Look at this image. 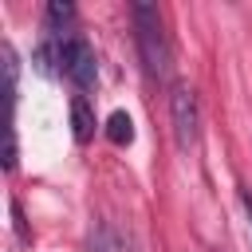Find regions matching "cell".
Segmentation results:
<instances>
[{
	"label": "cell",
	"instance_id": "obj_4",
	"mask_svg": "<svg viewBox=\"0 0 252 252\" xmlns=\"http://www.w3.org/2000/svg\"><path fill=\"white\" fill-rule=\"evenodd\" d=\"M71 130H75V142H79V146H87L91 134H94V114H91V106H87L83 94L71 98Z\"/></svg>",
	"mask_w": 252,
	"mask_h": 252
},
{
	"label": "cell",
	"instance_id": "obj_8",
	"mask_svg": "<svg viewBox=\"0 0 252 252\" xmlns=\"http://www.w3.org/2000/svg\"><path fill=\"white\" fill-rule=\"evenodd\" d=\"M4 165L16 169V134H12V130H8V154H4Z\"/></svg>",
	"mask_w": 252,
	"mask_h": 252
},
{
	"label": "cell",
	"instance_id": "obj_5",
	"mask_svg": "<svg viewBox=\"0 0 252 252\" xmlns=\"http://www.w3.org/2000/svg\"><path fill=\"white\" fill-rule=\"evenodd\" d=\"M106 138H110L114 146H130V142H134V122H130L126 110H114V114L106 118Z\"/></svg>",
	"mask_w": 252,
	"mask_h": 252
},
{
	"label": "cell",
	"instance_id": "obj_1",
	"mask_svg": "<svg viewBox=\"0 0 252 252\" xmlns=\"http://www.w3.org/2000/svg\"><path fill=\"white\" fill-rule=\"evenodd\" d=\"M134 32H138V51H142L146 71L154 79H165L169 75V43H165L161 16L154 4H134Z\"/></svg>",
	"mask_w": 252,
	"mask_h": 252
},
{
	"label": "cell",
	"instance_id": "obj_7",
	"mask_svg": "<svg viewBox=\"0 0 252 252\" xmlns=\"http://www.w3.org/2000/svg\"><path fill=\"white\" fill-rule=\"evenodd\" d=\"M71 20H75V8H71L67 0H51V4H47V24H51V28H67Z\"/></svg>",
	"mask_w": 252,
	"mask_h": 252
},
{
	"label": "cell",
	"instance_id": "obj_6",
	"mask_svg": "<svg viewBox=\"0 0 252 252\" xmlns=\"http://www.w3.org/2000/svg\"><path fill=\"white\" fill-rule=\"evenodd\" d=\"M0 59H4V79H8V98L16 102V79H20V59H16L12 43H4V47H0Z\"/></svg>",
	"mask_w": 252,
	"mask_h": 252
},
{
	"label": "cell",
	"instance_id": "obj_2",
	"mask_svg": "<svg viewBox=\"0 0 252 252\" xmlns=\"http://www.w3.org/2000/svg\"><path fill=\"white\" fill-rule=\"evenodd\" d=\"M59 71H63L79 91H91V87H94V79H98V63H94L91 43H87V39H79V35L59 39Z\"/></svg>",
	"mask_w": 252,
	"mask_h": 252
},
{
	"label": "cell",
	"instance_id": "obj_3",
	"mask_svg": "<svg viewBox=\"0 0 252 252\" xmlns=\"http://www.w3.org/2000/svg\"><path fill=\"white\" fill-rule=\"evenodd\" d=\"M169 118H173L177 150H193L201 114H197V91H193L189 83H177V87H173V94H169Z\"/></svg>",
	"mask_w": 252,
	"mask_h": 252
},
{
	"label": "cell",
	"instance_id": "obj_9",
	"mask_svg": "<svg viewBox=\"0 0 252 252\" xmlns=\"http://www.w3.org/2000/svg\"><path fill=\"white\" fill-rule=\"evenodd\" d=\"M240 205H244V213H248V220H252V193H248V189H240Z\"/></svg>",
	"mask_w": 252,
	"mask_h": 252
}]
</instances>
